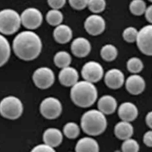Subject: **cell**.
I'll list each match as a JSON object with an SVG mask.
<instances>
[{"mask_svg": "<svg viewBox=\"0 0 152 152\" xmlns=\"http://www.w3.org/2000/svg\"><path fill=\"white\" fill-rule=\"evenodd\" d=\"M122 151L124 152H137L139 151V145L137 141L133 138L125 140L121 146Z\"/></svg>", "mask_w": 152, "mask_h": 152, "instance_id": "obj_30", "label": "cell"}, {"mask_svg": "<svg viewBox=\"0 0 152 152\" xmlns=\"http://www.w3.org/2000/svg\"><path fill=\"white\" fill-rule=\"evenodd\" d=\"M46 19L49 25L53 26H57L62 23L63 16L62 12L59 9H53L47 13Z\"/></svg>", "mask_w": 152, "mask_h": 152, "instance_id": "obj_25", "label": "cell"}, {"mask_svg": "<svg viewBox=\"0 0 152 152\" xmlns=\"http://www.w3.org/2000/svg\"><path fill=\"white\" fill-rule=\"evenodd\" d=\"M33 80L38 88L42 90L47 89L50 87L55 82V74L48 67H40L34 72Z\"/></svg>", "mask_w": 152, "mask_h": 152, "instance_id": "obj_8", "label": "cell"}, {"mask_svg": "<svg viewBox=\"0 0 152 152\" xmlns=\"http://www.w3.org/2000/svg\"><path fill=\"white\" fill-rule=\"evenodd\" d=\"M40 110L42 115L44 118L53 120L58 118L61 114L62 104L57 98L48 97L42 102Z\"/></svg>", "mask_w": 152, "mask_h": 152, "instance_id": "obj_6", "label": "cell"}, {"mask_svg": "<svg viewBox=\"0 0 152 152\" xmlns=\"http://www.w3.org/2000/svg\"><path fill=\"white\" fill-rule=\"evenodd\" d=\"M138 31L134 27L126 28L123 31L122 37L125 41L128 43H133L136 42Z\"/></svg>", "mask_w": 152, "mask_h": 152, "instance_id": "obj_31", "label": "cell"}, {"mask_svg": "<svg viewBox=\"0 0 152 152\" xmlns=\"http://www.w3.org/2000/svg\"><path fill=\"white\" fill-rule=\"evenodd\" d=\"M100 54L104 61L111 62L116 59L117 56V49L113 45L107 44L101 48Z\"/></svg>", "mask_w": 152, "mask_h": 152, "instance_id": "obj_23", "label": "cell"}, {"mask_svg": "<svg viewBox=\"0 0 152 152\" xmlns=\"http://www.w3.org/2000/svg\"><path fill=\"white\" fill-rule=\"evenodd\" d=\"M107 120L103 113L97 110L85 112L81 120L83 131L88 135L97 136L103 133L107 128Z\"/></svg>", "mask_w": 152, "mask_h": 152, "instance_id": "obj_3", "label": "cell"}, {"mask_svg": "<svg viewBox=\"0 0 152 152\" xmlns=\"http://www.w3.org/2000/svg\"><path fill=\"white\" fill-rule=\"evenodd\" d=\"M143 68V63L139 58L137 57L131 58L127 62V69L131 73H139L142 70Z\"/></svg>", "mask_w": 152, "mask_h": 152, "instance_id": "obj_28", "label": "cell"}, {"mask_svg": "<svg viewBox=\"0 0 152 152\" xmlns=\"http://www.w3.org/2000/svg\"><path fill=\"white\" fill-rule=\"evenodd\" d=\"M22 112L23 104L17 97H5L0 102V114L4 118L15 120L21 116Z\"/></svg>", "mask_w": 152, "mask_h": 152, "instance_id": "obj_5", "label": "cell"}, {"mask_svg": "<svg viewBox=\"0 0 152 152\" xmlns=\"http://www.w3.org/2000/svg\"><path fill=\"white\" fill-rule=\"evenodd\" d=\"M118 114L122 121L131 122L138 116V111L137 107L131 102H125L118 108Z\"/></svg>", "mask_w": 152, "mask_h": 152, "instance_id": "obj_16", "label": "cell"}, {"mask_svg": "<svg viewBox=\"0 0 152 152\" xmlns=\"http://www.w3.org/2000/svg\"><path fill=\"white\" fill-rule=\"evenodd\" d=\"M32 152H55L54 148L45 143V144L37 145L32 150Z\"/></svg>", "mask_w": 152, "mask_h": 152, "instance_id": "obj_33", "label": "cell"}, {"mask_svg": "<svg viewBox=\"0 0 152 152\" xmlns=\"http://www.w3.org/2000/svg\"><path fill=\"white\" fill-rule=\"evenodd\" d=\"M21 16L12 9L0 11V33L4 35H12L20 28Z\"/></svg>", "mask_w": 152, "mask_h": 152, "instance_id": "obj_4", "label": "cell"}, {"mask_svg": "<svg viewBox=\"0 0 152 152\" xmlns=\"http://www.w3.org/2000/svg\"><path fill=\"white\" fill-rule=\"evenodd\" d=\"M41 39L32 31H24L17 35L13 42V48L17 57L25 61L37 58L41 52Z\"/></svg>", "mask_w": 152, "mask_h": 152, "instance_id": "obj_1", "label": "cell"}, {"mask_svg": "<svg viewBox=\"0 0 152 152\" xmlns=\"http://www.w3.org/2000/svg\"><path fill=\"white\" fill-rule=\"evenodd\" d=\"M146 123L148 126L152 129V111L147 114L146 116Z\"/></svg>", "mask_w": 152, "mask_h": 152, "instance_id": "obj_37", "label": "cell"}, {"mask_svg": "<svg viewBox=\"0 0 152 152\" xmlns=\"http://www.w3.org/2000/svg\"><path fill=\"white\" fill-rule=\"evenodd\" d=\"M143 141L147 146L152 147V131L145 133L143 137Z\"/></svg>", "mask_w": 152, "mask_h": 152, "instance_id": "obj_35", "label": "cell"}, {"mask_svg": "<svg viewBox=\"0 0 152 152\" xmlns=\"http://www.w3.org/2000/svg\"><path fill=\"white\" fill-rule=\"evenodd\" d=\"M55 41L60 44H66L72 38L73 32L71 28L66 25L60 24L56 26L53 31Z\"/></svg>", "mask_w": 152, "mask_h": 152, "instance_id": "obj_19", "label": "cell"}, {"mask_svg": "<svg viewBox=\"0 0 152 152\" xmlns=\"http://www.w3.org/2000/svg\"><path fill=\"white\" fill-rule=\"evenodd\" d=\"M10 56V46L7 39L0 34V67L7 62Z\"/></svg>", "mask_w": 152, "mask_h": 152, "instance_id": "obj_22", "label": "cell"}, {"mask_svg": "<svg viewBox=\"0 0 152 152\" xmlns=\"http://www.w3.org/2000/svg\"><path fill=\"white\" fill-rule=\"evenodd\" d=\"M78 71L75 68L69 66L62 69L58 75L60 82L65 87H72L78 82Z\"/></svg>", "mask_w": 152, "mask_h": 152, "instance_id": "obj_15", "label": "cell"}, {"mask_svg": "<svg viewBox=\"0 0 152 152\" xmlns=\"http://www.w3.org/2000/svg\"><path fill=\"white\" fill-rule=\"evenodd\" d=\"M117 102L114 97L111 95H104L98 102V110L104 115H111L117 109Z\"/></svg>", "mask_w": 152, "mask_h": 152, "instance_id": "obj_17", "label": "cell"}, {"mask_svg": "<svg viewBox=\"0 0 152 152\" xmlns=\"http://www.w3.org/2000/svg\"><path fill=\"white\" fill-rule=\"evenodd\" d=\"M21 23L29 30H35L39 28L43 21L41 12L35 7L26 9L21 15Z\"/></svg>", "mask_w": 152, "mask_h": 152, "instance_id": "obj_7", "label": "cell"}, {"mask_svg": "<svg viewBox=\"0 0 152 152\" xmlns=\"http://www.w3.org/2000/svg\"><path fill=\"white\" fill-rule=\"evenodd\" d=\"M75 149L76 152H98L100 151V147L96 140L85 137L78 140Z\"/></svg>", "mask_w": 152, "mask_h": 152, "instance_id": "obj_20", "label": "cell"}, {"mask_svg": "<svg viewBox=\"0 0 152 152\" xmlns=\"http://www.w3.org/2000/svg\"><path fill=\"white\" fill-rule=\"evenodd\" d=\"M149 1H151V2H152V0H149Z\"/></svg>", "mask_w": 152, "mask_h": 152, "instance_id": "obj_38", "label": "cell"}, {"mask_svg": "<svg viewBox=\"0 0 152 152\" xmlns=\"http://www.w3.org/2000/svg\"><path fill=\"white\" fill-rule=\"evenodd\" d=\"M106 5L105 0H89L88 7L92 13H100L105 9Z\"/></svg>", "mask_w": 152, "mask_h": 152, "instance_id": "obj_29", "label": "cell"}, {"mask_svg": "<svg viewBox=\"0 0 152 152\" xmlns=\"http://www.w3.org/2000/svg\"><path fill=\"white\" fill-rule=\"evenodd\" d=\"M145 15L146 20L152 24V5L146 8Z\"/></svg>", "mask_w": 152, "mask_h": 152, "instance_id": "obj_36", "label": "cell"}, {"mask_svg": "<svg viewBox=\"0 0 152 152\" xmlns=\"http://www.w3.org/2000/svg\"><path fill=\"white\" fill-rule=\"evenodd\" d=\"M98 91L93 84L86 80L78 82L72 86L70 97L73 102L78 107L88 108L97 100Z\"/></svg>", "mask_w": 152, "mask_h": 152, "instance_id": "obj_2", "label": "cell"}, {"mask_svg": "<svg viewBox=\"0 0 152 152\" xmlns=\"http://www.w3.org/2000/svg\"><path fill=\"white\" fill-rule=\"evenodd\" d=\"M124 75L120 69H109L105 75V83L111 89L120 88L124 84Z\"/></svg>", "mask_w": 152, "mask_h": 152, "instance_id": "obj_12", "label": "cell"}, {"mask_svg": "<svg viewBox=\"0 0 152 152\" xmlns=\"http://www.w3.org/2000/svg\"><path fill=\"white\" fill-rule=\"evenodd\" d=\"M134 129L130 122L122 121L118 123L114 127V134L118 139L124 140L131 138Z\"/></svg>", "mask_w": 152, "mask_h": 152, "instance_id": "obj_21", "label": "cell"}, {"mask_svg": "<svg viewBox=\"0 0 152 152\" xmlns=\"http://www.w3.org/2000/svg\"><path fill=\"white\" fill-rule=\"evenodd\" d=\"M72 62V58L69 53L65 51H61L55 54L54 57V63L59 68L63 69L69 66Z\"/></svg>", "mask_w": 152, "mask_h": 152, "instance_id": "obj_24", "label": "cell"}, {"mask_svg": "<svg viewBox=\"0 0 152 152\" xmlns=\"http://www.w3.org/2000/svg\"><path fill=\"white\" fill-rule=\"evenodd\" d=\"M66 1V0H48V3L52 9H60L65 5Z\"/></svg>", "mask_w": 152, "mask_h": 152, "instance_id": "obj_34", "label": "cell"}, {"mask_svg": "<svg viewBox=\"0 0 152 152\" xmlns=\"http://www.w3.org/2000/svg\"><path fill=\"white\" fill-rule=\"evenodd\" d=\"M63 140L62 133L59 129L54 128L47 129L43 134L44 142L53 148L60 145Z\"/></svg>", "mask_w": 152, "mask_h": 152, "instance_id": "obj_18", "label": "cell"}, {"mask_svg": "<svg viewBox=\"0 0 152 152\" xmlns=\"http://www.w3.org/2000/svg\"><path fill=\"white\" fill-rule=\"evenodd\" d=\"M90 42L83 37H78L72 42L71 50L72 53L78 58H84L91 51Z\"/></svg>", "mask_w": 152, "mask_h": 152, "instance_id": "obj_13", "label": "cell"}, {"mask_svg": "<svg viewBox=\"0 0 152 152\" xmlns=\"http://www.w3.org/2000/svg\"><path fill=\"white\" fill-rule=\"evenodd\" d=\"M129 9L133 15L140 16L145 13L146 9V3L144 0H132L129 5Z\"/></svg>", "mask_w": 152, "mask_h": 152, "instance_id": "obj_27", "label": "cell"}, {"mask_svg": "<svg viewBox=\"0 0 152 152\" xmlns=\"http://www.w3.org/2000/svg\"><path fill=\"white\" fill-rule=\"evenodd\" d=\"M84 28L88 34L96 36L102 34L106 28L105 21L103 17L97 14L89 16L85 21Z\"/></svg>", "mask_w": 152, "mask_h": 152, "instance_id": "obj_11", "label": "cell"}, {"mask_svg": "<svg viewBox=\"0 0 152 152\" xmlns=\"http://www.w3.org/2000/svg\"><path fill=\"white\" fill-rule=\"evenodd\" d=\"M81 75L85 80L90 83H97L104 76V69L99 63L89 61L83 65Z\"/></svg>", "mask_w": 152, "mask_h": 152, "instance_id": "obj_10", "label": "cell"}, {"mask_svg": "<svg viewBox=\"0 0 152 152\" xmlns=\"http://www.w3.org/2000/svg\"><path fill=\"white\" fill-rule=\"evenodd\" d=\"M126 88L131 95L141 94L145 88V80L138 75H132L128 77L125 83Z\"/></svg>", "mask_w": 152, "mask_h": 152, "instance_id": "obj_14", "label": "cell"}, {"mask_svg": "<svg viewBox=\"0 0 152 152\" xmlns=\"http://www.w3.org/2000/svg\"><path fill=\"white\" fill-rule=\"evenodd\" d=\"M65 136L69 139L77 138L80 133V129L78 125L75 123L69 122L65 125L63 129Z\"/></svg>", "mask_w": 152, "mask_h": 152, "instance_id": "obj_26", "label": "cell"}, {"mask_svg": "<svg viewBox=\"0 0 152 152\" xmlns=\"http://www.w3.org/2000/svg\"><path fill=\"white\" fill-rule=\"evenodd\" d=\"M89 0H69L71 7L75 10H81L88 7Z\"/></svg>", "mask_w": 152, "mask_h": 152, "instance_id": "obj_32", "label": "cell"}, {"mask_svg": "<svg viewBox=\"0 0 152 152\" xmlns=\"http://www.w3.org/2000/svg\"><path fill=\"white\" fill-rule=\"evenodd\" d=\"M136 42L138 48L143 54L152 56V25L141 28L138 31Z\"/></svg>", "mask_w": 152, "mask_h": 152, "instance_id": "obj_9", "label": "cell"}]
</instances>
